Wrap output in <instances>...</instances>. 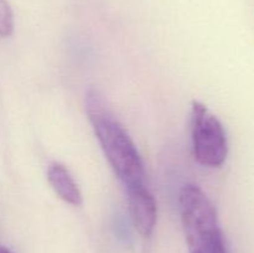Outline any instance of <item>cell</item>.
Masks as SVG:
<instances>
[{
    "instance_id": "obj_5",
    "label": "cell",
    "mask_w": 254,
    "mask_h": 253,
    "mask_svg": "<svg viewBox=\"0 0 254 253\" xmlns=\"http://www.w3.org/2000/svg\"><path fill=\"white\" fill-rule=\"evenodd\" d=\"M47 180L52 190L61 200L72 206L82 205L81 190L64 164L57 161L50 164L47 169Z\"/></svg>"
},
{
    "instance_id": "obj_2",
    "label": "cell",
    "mask_w": 254,
    "mask_h": 253,
    "mask_svg": "<svg viewBox=\"0 0 254 253\" xmlns=\"http://www.w3.org/2000/svg\"><path fill=\"white\" fill-rule=\"evenodd\" d=\"M179 205L190 253H227L217 210L197 185L183 186Z\"/></svg>"
},
{
    "instance_id": "obj_4",
    "label": "cell",
    "mask_w": 254,
    "mask_h": 253,
    "mask_svg": "<svg viewBox=\"0 0 254 253\" xmlns=\"http://www.w3.org/2000/svg\"><path fill=\"white\" fill-rule=\"evenodd\" d=\"M128 208L133 226L140 236L149 238L154 232L158 207L153 193L144 184L128 186Z\"/></svg>"
},
{
    "instance_id": "obj_7",
    "label": "cell",
    "mask_w": 254,
    "mask_h": 253,
    "mask_svg": "<svg viewBox=\"0 0 254 253\" xmlns=\"http://www.w3.org/2000/svg\"><path fill=\"white\" fill-rule=\"evenodd\" d=\"M0 253H11V252H10V251L7 250V248H5V247H2V246H0Z\"/></svg>"
},
{
    "instance_id": "obj_3",
    "label": "cell",
    "mask_w": 254,
    "mask_h": 253,
    "mask_svg": "<svg viewBox=\"0 0 254 253\" xmlns=\"http://www.w3.org/2000/svg\"><path fill=\"white\" fill-rule=\"evenodd\" d=\"M191 138L195 159L203 166L220 168L228 155V141L222 123L201 102L191 107Z\"/></svg>"
},
{
    "instance_id": "obj_6",
    "label": "cell",
    "mask_w": 254,
    "mask_h": 253,
    "mask_svg": "<svg viewBox=\"0 0 254 253\" xmlns=\"http://www.w3.org/2000/svg\"><path fill=\"white\" fill-rule=\"evenodd\" d=\"M14 32V14L7 0H0V37H9Z\"/></svg>"
},
{
    "instance_id": "obj_1",
    "label": "cell",
    "mask_w": 254,
    "mask_h": 253,
    "mask_svg": "<svg viewBox=\"0 0 254 253\" xmlns=\"http://www.w3.org/2000/svg\"><path fill=\"white\" fill-rule=\"evenodd\" d=\"M86 112L102 150L119 180L127 188L144 184L145 170L140 154L126 128L114 119L98 89L87 92Z\"/></svg>"
}]
</instances>
